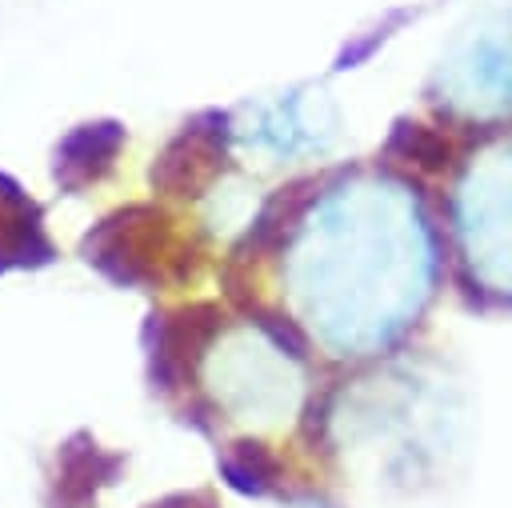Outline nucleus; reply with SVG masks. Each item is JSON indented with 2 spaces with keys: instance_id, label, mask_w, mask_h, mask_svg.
Returning <instances> with one entry per match:
<instances>
[]
</instances>
